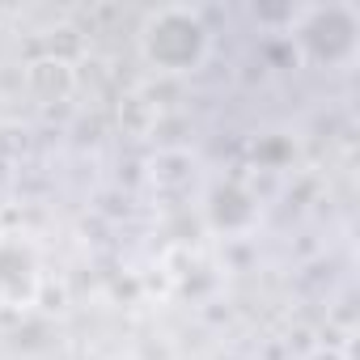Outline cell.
<instances>
[{
  "label": "cell",
  "mask_w": 360,
  "mask_h": 360,
  "mask_svg": "<svg viewBox=\"0 0 360 360\" xmlns=\"http://www.w3.org/2000/svg\"><path fill=\"white\" fill-rule=\"evenodd\" d=\"M140 43H144V56L157 68L178 72V68H191L204 56L208 34H204V26H200L195 13H187V9H161V13L148 18Z\"/></svg>",
  "instance_id": "cell-1"
}]
</instances>
